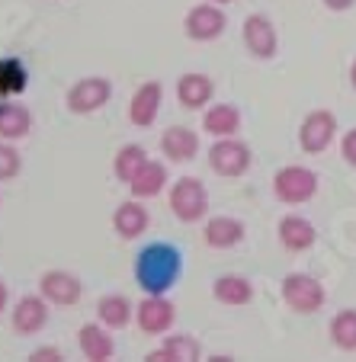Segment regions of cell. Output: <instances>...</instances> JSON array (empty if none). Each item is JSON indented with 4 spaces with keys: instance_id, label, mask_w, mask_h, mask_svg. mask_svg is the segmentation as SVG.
<instances>
[{
    "instance_id": "cell-30",
    "label": "cell",
    "mask_w": 356,
    "mask_h": 362,
    "mask_svg": "<svg viewBox=\"0 0 356 362\" xmlns=\"http://www.w3.org/2000/svg\"><path fill=\"white\" fill-rule=\"evenodd\" d=\"M64 353L58 346H39L29 353V362H62Z\"/></svg>"
},
{
    "instance_id": "cell-14",
    "label": "cell",
    "mask_w": 356,
    "mask_h": 362,
    "mask_svg": "<svg viewBox=\"0 0 356 362\" xmlns=\"http://www.w3.org/2000/svg\"><path fill=\"white\" fill-rule=\"evenodd\" d=\"M148 225H151V215L142 205V199H129V202H122L116 212H113V231L122 240L142 238V234L148 231Z\"/></svg>"
},
{
    "instance_id": "cell-22",
    "label": "cell",
    "mask_w": 356,
    "mask_h": 362,
    "mask_svg": "<svg viewBox=\"0 0 356 362\" xmlns=\"http://www.w3.org/2000/svg\"><path fill=\"white\" fill-rule=\"evenodd\" d=\"M132 315H135L132 301L125 298V295H119V292L103 295V298L96 301V317H100V324H106L110 330L129 327V324H132Z\"/></svg>"
},
{
    "instance_id": "cell-33",
    "label": "cell",
    "mask_w": 356,
    "mask_h": 362,
    "mask_svg": "<svg viewBox=\"0 0 356 362\" xmlns=\"http://www.w3.org/2000/svg\"><path fill=\"white\" fill-rule=\"evenodd\" d=\"M7 301H10V292H7V286L0 282V315H4V308H7Z\"/></svg>"
},
{
    "instance_id": "cell-26",
    "label": "cell",
    "mask_w": 356,
    "mask_h": 362,
    "mask_svg": "<svg viewBox=\"0 0 356 362\" xmlns=\"http://www.w3.org/2000/svg\"><path fill=\"white\" fill-rule=\"evenodd\" d=\"M29 83L26 64L20 58H0V96H20Z\"/></svg>"
},
{
    "instance_id": "cell-3",
    "label": "cell",
    "mask_w": 356,
    "mask_h": 362,
    "mask_svg": "<svg viewBox=\"0 0 356 362\" xmlns=\"http://www.w3.org/2000/svg\"><path fill=\"white\" fill-rule=\"evenodd\" d=\"M251 148H247L244 141H238V138H215V144L209 148V167H212L219 177L225 180H238L247 173V167H251Z\"/></svg>"
},
{
    "instance_id": "cell-25",
    "label": "cell",
    "mask_w": 356,
    "mask_h": 362,
    "mask_svg": "<svg viewBox=\"0 0 356 362\" xmlns=\"http://www.w3.org/2000/svg\"><path fill=\"white\" fill-rule=\"evenodd\" d=\"M212 295L222 301V305L241 308L253 298V286H251V279H244V276H234V273L219 276V279L212 282Z\"/></svg>"
},
{
    "instance_id": "cell-20",
    "label": "cell",
    "mask_w": 356,
    "mask_h": 362,
    "mask_svg": "<svg viewBox=\"0 0 356 362\" xmlns=\"http://www.w3.org/2000/svg\"><path fill=\"white\" fill-rule=\"evenodd\" d=\"M276 234H280V244L286 247V250H292V253L309 250V247L315 244V238H318L315 225L305 221V218H299V215H286V218L280 221V231Z\"/></svg>"
},
{
    "instance_id": "cell-21",
    "label": "cell",
    "mask_w": 356,
    "mask_h": 362,
    "mask_svg": "<svg viewBox=\"0 0 356 362\" xmlns=\"http://www.w3.org/2000/svg\"><path fill=\"white\" fill-rule=\"evenodd\" d=\"M202 132H209L212 138H231L241 132V112L231 103H215L209 106L202 116Z\"/></svg>"
},
{
    "instance_id": "cell-29",
    "label": "cell",
    "mask_w": 356,
    "mask_h": 362,
    "mask_svg": "<svg viewBox=\"0 0 356 362\" xmlns=\"http://www.w3.org/2000/svg\"><path fill=\"white\" fill-rule=\"evenodd\" d=\"M23 170V158L10 141H0V180H13Z\"/></svg>"
},
{
    "instance_id": "cell-15",
    "label": "cell",
    "mask_w": 356,
    "mask_h": 362,
    "mask_svg": "<svg viewBox=\"0 0 356 362\" xmlns=\"http://www.w3.org/2000/svg\"><path fill=\"white\" fill-rule=\"evenodd\" d=\"M161 151L171 164H186V160L196 158L199 151V135L186 125H171V129L161 135Z\"/></svg>"
},
{
    "instance_id": "cell-4",
    "label": "cell",
    "mask_w": 356,
    "mask_h": 362,
    "mask_svg": "<svg viewBox=\"0 0 356 362\" xmlns=\"http://www.w3.org/2000/svg\"><path fill=\"white\" fill-rule=\"evenodd\" d=\"M273 192H276L280 202L302 205V202H309V199L318 192V177H315V170L299 167V164L282 167V170L273 177Z\"/></svg>"
},
{
    "instance_id": "cell-31",
    "label": "cell",
    "mask_w": 356,
    "mask_h": 362,
    "mask_svg": "<svg viewBox=\"0 0 356 362\" xmlns=\"http://www.w3.org/2000/svg\"><path fill=\"white\" fill-rule=\"evenodd\" d=\"M340 154L347 164L356 167V129H350L347 135H343V144H340Z\"/></svg>"
},
{
    "instance_id": "cell-5",
    "label": "cell",
    "mask_w": 356,
    "mask_h": 362,
    "mask_svg": "<svg viewBox=\"0 0 356 362\" xmlns=\"http://www.w3.org/2000/svg\"><path fill=\"white\" fill-rule=\"evenodd\" d=\"M135 321L144 337H161L173 327L177 308H173V301L164 298V295H144L142 305L135 308Z\"/></svg>"
},
{
    "instance_id": "cell-34",
    "label": "cell",
    "mask_w": 356,
    "mask_h": 362,
    "mask_svg": "<svg viewBox=\"0 0 356 362\" xmlns=\"http://www.w3.org/2000/svg\"><path fill=\"white\" fill-rule=\"evenodd\" d=\"M350 81H353V87H356V62H353V68H350Z\"/></svg>"
},
{
    "instance_id": "cell-28",
    "label": "cell",
    "mask_w": 356,
    "mask_h": 362,
    "mask_svg": "<svg viewBox=\"0 0 356 362\" xmlns=\"http://www.w3.org/2000/svg\"><path fill=\"white\" fill-rule=\"evenodd\" d=\"M331 340L340 349H356V311H340V315L331 321Z\"/></svg>"
},
{
    "instance_id": "cell-2",
    "label": "cell",
    "mask_w": 356,
    "mask_h": 362,
    "mask_svg": "<svg viewBox=\"0 0 356 362\" xmlns=\"http://www.w3.org/2000/svg\"><path fill=\"white\" fill-rule=\"evenodd\" d=\"M171 212L177 215L183 225H196L206 218L209 212V192L202 186V180L196 177H180L171 186Z\"/></svg>"
},
{
    "instance_id": "cell-11",
    "label": "cell",
    "mask_w": 356,
    "mask_h": 362,
    "mask_svg": "<svg viewBox=\"0 0 356 362\" xmlns=\"http://www.w3.org/2000/svg\"><path fill=\"white\" fill-rule=\"evenodd\" d=\"M48 305L52 301L45 298V295H23L20 301H16L13 315H10V324H13V330L20 337H33L39 334L42 327L48 324Z\"/></svg>"
},
{
    "instance_id": "cell-9",
    "label": "cell",
    "mask_w": 356,
    "mask_h": 362,
    "mask_svg": "<svg viewBox=\"0 0 356 362\" xmlns=\"http://www.w3.org/2000/svg\"><path fill=\"white\" fill-rule=\"evenodd\" d=\"M161 103H164V87H161V81H144L142 87L132 93L129 122L135 125V129H151L161 112Z\"/></svg>"
},
{
    "instance_id": "cell-7",
    "label": "cell",
    "mask_w": 356,
    "mask_h": 362,
    "mask_svg": "<svg viewBox=\"0 0 356 362\" xmlns=\"http://www.w3.org/2000/svg\"><path fill=\"white\" fill-rule=\"evenodd\" d=\"M113 96V83L106 77H81L74 87L68 90V110L77 116H90V112L103 110Z\"/></svg>"
},
{
    "instance_id": "cell-19",
    "label": "cell",
    "mask_w": 356,
    "mask_h": 362,
    "mask_svg": "<svg viewBox=\"0 0 356 362\" xmlns=\"http://www.w3.org/2000/svg\"><path fill=\"white\" fill-rule=\"evenodd\" d=\"M199 356H202V346H199L196 337L171 334L161 343V349H154V353L148 356V362H196Z\"/></svg>"
},
{
    "instance_id": "cell-16",
    "label": "cell",
    "mask_w": 356,
    "mask_h": 362,
    "mask_svg": "<svg viewBox=\"0 0 356 362\" xmlns=\"http://www.w3.org/2000/svg\"><path fill=\"white\" fill-rule=\"evenodd\" d=\"M77 346H81L84 359H90V362H110L116 356V343L106 334V324L103 327L100 324H84L77 330Z\"/></svg>"
},
{
    "instance_id": "cell-1",
    "label": "cell",
    "mask_w": 356,
    "mask_h": 362,
    "mask_svg": "<svg viewBox=\"0 0 356 362\" xmlns=\"http://www.w3.org/2000/svg\"><path fill=\"white\" fill-rule=\"evenodd\" d=\"M180 276V253L171 244H151L138 253L135 279L148 295H164Z\"/></svg>"
},
{
    "instance_id": "cell-27",
    "label": "cell",
    "mask_w": 356,
    "mask_h": 362,
    "mask_svg": "<svg viewBox=\"0 0 356 362\" xmlns=\"http://www.w3.org/2000/svg\"><path fill=\"white\" fill-rule=\"evenodd\" d=\"M144 164H148V151H144L142 144H125V148H119L116 160H113V170H116V177L122 180V183H132L135 173L142 170Z\"/></svg>"
},
{
    "instance_id": "cell-24",
    "label": "cell",
    "mask_w": 356,
    "mask_h": 362,
    "mask_svg": "<svg viewBox=\"0 0 356 362\" xmlns=\"http://www.w3.org/2000/svg\"><path fill=\"white\" fill-rule=\"evenodd\" d=\"M164 186H167V167L161 164V160H148V164L135 173L129 189L135 199H154L158 192H164Z\"/></svg>"
},
{
    "instance_id": "cell-13",
    "label": "cell",
    "mask_w": 356,
    "mask_h": 362,
    "mask_svg": "<svg viewBox=\"0 0 356 362\" xmlns=\"http://www.w3.org/2000/svg\"><path fill=\"white\" fill-rule=\"evenodd\" d=\"M244 45L247 52H251L253 58H260V62H267V58L276 55V45H280V39H276V26L267 20L263 13H253L244 20Z\"/></svg>"
},
{
    "instance_id": "cell-23",
    "label": "cell",
    "mask_w": 356,
    "mask_h": 362,
    "mask_svg": "<svg viewBox=\"0 0 356 362\" xmlns=\"http://www.w3.org/2000/svg\"><path fill=\"white\" fill-rule=\"evenodd\" d=\"M33 129V116L20 103H0V141H20Z\"/></svg>"
},
{
    "instance_id": "cell-10",
    "label": "cell",
    "mask_w": 356,
    "mask_h": 362,
    "mask_svg": "<svg viewBox=\"0 0 356 362\" xmlns=\"http://www.w3.org/2000/svg\"><path fill=\"white\" fill-rule=\"evenodd\" d=\"M39 292L45 295L52 305L71 308L81 301L84 286L74 273H68V269H48V273H42V279H39Z\"/></svg>"
},
{
    "instance_id": "cell-35",
    "label": "cell",
    "mask_w": 356,
    "mask_h": 362,
    "mask_svg": "<svg viewBox=\"0 0 356 362\" xmlns=\"http://www.w3.org/2000/svg\"><path fill=\"white\" fill-rule=\"evenodd\" d=\"M212 4H219V7H225V4H234V0H212Z\"/></svg>"
},
{
    "instance_id": "cell-17",
    "label": "cell",
    "mask_w": 356,
    "mask_h": 362,
    "mask_svg": "<svg viewBox=\"0 0 356 362\" xmlns=\"http://www.w3.org/2000/svg\"><path fill=\"white\" fill-rule=\"evenodd\" d=\"M244 221L241 218H231V215H215V218L206 221V228H202V238H206L209 247H215V250H228V247L241 244L244 240Z\"/></svg>"
},
{
    "instance_id": "cell-6",
    "label": "cell",
    "mask_w": 356,
    "mask_h": 362,
    "mask_svg": "<svg viewBox=\"0 0 356 362\" xmlns=\"http://www.w3.org/2000/svg\"><path fill=\"white\" fill-rule=\"evenodd\" d=\"M282 301L299 315H311V311H318L324 305V288L321 282L305 273H289L282 279Z\"/></svg>"
},
{
    "instance_id": "cell-8",
    "label": "cell",
    "mask_w": 356,
    "mask_h": 362,
    "mask_svg": "<svg viewBox=\"0 0 356 362\" xmlns=\"http://www.w3.org/2000/svg\"><path fill=\"white\" fill-rule=\"evenodd\" d=\"M225 26H228V16L222 13L219 4H199V7H193L183 20V33L190 35L193 42L219 39V35L225 33Z\"/></svg>"
},
{
    "instance_id": "cell-32",
    "label": "cell",
    "mask_w": 356,
    "mask_h": 362,
    "mask_svg": "<svg viewBox=\"0 0 356 362\" xmlns=\"http://www.w3.org/2000/svg\"><path fill=\"white\" fill-rule=\"evenodd\" d=\"M356 0H324V7H331V10H350Z\"/></svg>"
},
{
    "instance_id": "cell-12",
    "label": "cell",
    "mask_w": 356,
    "mask_h": 362,
    "mask_svg": "<svg viewBox=\"0 0 356 362\" xmlns=\"http://www.w3.org/2000/svg\"><path fill=\"white\" fill-rule=\"evenodd\" d=\"M334 132H337L334 112H328V110L311 112V116L302 122V129H299L302 151H305V154H321V151L334 141Z\"/></svg>"
},
{
    "instance_id": "cell-18",
    "label": "cell",
    "mask_w": 356,
    "mask_h": 362,
    "mask_svg": "<svg viewBox=\"0 0 356 362\" xmlns=\"http://www.w3.org/2000/svg\"><path fill=\"white\" fill-rule=\"evenodd\" d=\"M215 83L206 74H183L177 81V100L183 110H202L206 103H212Z\"/></svg>"
}]
</instances>
